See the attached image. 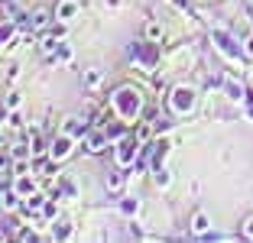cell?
I'll return each mask as SVG.
<instances>
[{
  "mask_svg": "<svg viewBox=\"0 0 253 243\" xmlns=\"http://www.w3.org/2000/svg\"><path fill=\"white\" fill-rule=\"evenodd\" d=\"M75 13H78V3L75 0H62L59 3V20H72Z\"/></svg>",
  "mask_w": 253,
  "mask_h": 243,
  "instance_id": "obj_1",
  "label": "cell"
},
{
  "mask_svg": "<svg viewBox=\"0 0 253 243\" xmlns=\"http://www.w3.org/2000/svg\"><path fill=\"white\" fill-rule=\"evenodd\" d=\"M117 159H120V162H130V159H133V143H120Z\"/></svg>",
  "mask_w": 253,
  "mask_h": 243,
  "instance_id": "obj_2",
  "label": "cell"
},
{
  "mask_svg": "<svg viewBox=\"0 0 253 243\" xmlns=\"http://www.w3.org/2000/svg\"><path fill=\"white\" fill-rule=\"evenodd\" d=\"M68 149H72V143H68V133H65V140H59V143H55V149H52V156H55V159H62V156H65V153H68Z\"/></svg>",
  "mask_w": 253,
  "mask_h": 243,
  "instance_id": "obj_3",
  "label": "cell"
},
{
  "mask_svg": "<svg viewBox=\"0 0 253 243\" xmlns=\"http://www.w3.org/2000/svg\"><path fill=\"white\" fill-rule=\"evenodd\" d=\"M192 227H195V234H205V230H208V217H205V214H195Z\"/></svg>",
  "mask_w": 253,
  "mask_h": 243,
  "instance_id": "obj_4",
  "label": "cell"
},
{
  "mask_svg": "<svg viewBox=\"0 0 253 243\" xmlns=\"http://www.w3.org/2000/svg\"><path fill=\"white\" fill-rule=\"evenodd\" d=\"M88 149L91 153H101V149H104V136H101V133H97V136H88Z\"/></svg>",
  "mask_w": 253,
  "mask_h": 243,
  "instance_id": "obj_5",
  "label": "cell"
},
{
  "mask_svg": "<svg viewBox=\"0 0 253 243\" xmlns=\"http://www.w3.org/2000/svg\"><path fill=\"white\" fill-rule=\"evenodd\" d=\"M42 49H45V52H52V49H55V39H49V36H42Z\"/></svg>",
  "mask_w": 253,
  "mask_h": 243,
  "instance_id": "obj_6",
  "label": "cell"
}]
</instances>
